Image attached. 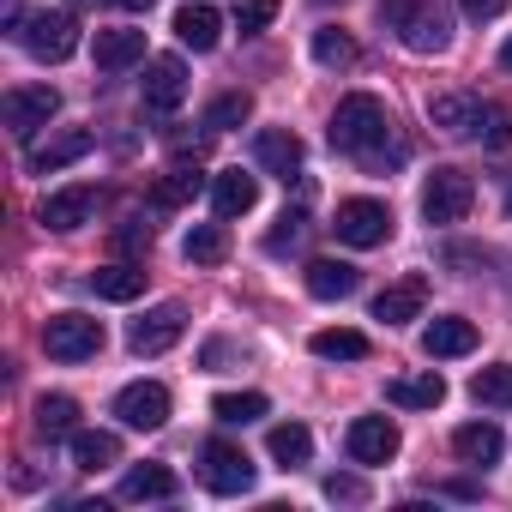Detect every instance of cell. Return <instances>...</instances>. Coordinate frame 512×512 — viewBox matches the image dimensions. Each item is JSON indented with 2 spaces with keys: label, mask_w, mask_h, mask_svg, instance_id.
I'll return each instance as SVG.
<instances>
[{
  "label": "cell",
  "mask_w": 512,
  "mask_h": 512,
  "mask_svg": "<svg viewBox=\"0 0 512 512\" xmlns=\"http://www.w3.org/2000/svg\"><path fill=\"white\" fill-rule=\"evenodd\" d=\"M344 452H350V464H386V458H398V428L386 416H356L344 434Z\"/></svg>",
  "instance_id": "5bb4252c"
},
{
  "label": "cell",
  "mask_w": 512,
  "mask_h": 512,
  "mask_svg": "<svg viewBox=\"0 0 512 512\" xmlns=\"http://www.w3.org/2000/svg\"><path fill=\"white\" fill-rule=\"evenodd\" d=\"M266 446H272V458H278L284 470H296V464H308V458H314V434H308L302 422H278Z\"/></svg>",
  "instance_id": "f546056e"
},
{
  "label": "cell",
  "mask_w": 512,
  "mask_h": 512,
  "mask_svg": "<svg viewBox=\"0 0 512 512\" xmlns=\"http://www.w3.org/2000/svg\"><path fill=\"white\" fill-rule=\"evenodd\" d=\"M428 121L446 133V139H482V121H488V103L476 91H440L428 103Z\"/></svg>",
  "instance_id": "8fae6325"
},
{
  "label": "cell",
  "mask_w": 512,
  "mask_h": 512,
  "mask_svg": "<svg viewBox=\"0 0 512 512\" xmlns=\"http://www.w3.org/2000/svg\"><path fill=\"white\" fill-rule=\"evenodd\" d=\"M97 217V187H61V193H49L43 199V229H79V223H91Z\"/></svg>",
  "instance_id": "e0dca14e"
},
{
  "label": "cell",
  "mask_w": 512,
  "mask_h": 512,
  "mask_svg": "<svg viewBox=\"0 0 512 512\" xmlns=\"http://www.w3.org/2000/svg\"><path fill=\"white\" fill-rule=\"evenodd\" d=\"M7 31H13L37 61H67V55L79 49V25H73V13H61V7H55V13H49V7H43V13H19Z\"/></svg>",
  "instance_id": "3957f363"
},
{
  "label": "cell",
  "mask_w": 512,
  "mask_h": 512,
  "mask_svg": "<svg viewBox=\"0 0 512 512\" xmlns=\"http://www.w3.org/2000/svg\"><path fill=\"white\" fill-rule=\"evenodd\" d=\"M199 482L211 488V494H247L253 488V458L241 452V446H229V440H205V452H199Z\"/></svg>",
  "instance_id": "52a82bcc"
},
{
  "label": "cell",
  "mask_w": 512,
  "mask_h": 512,
  "mask_svg": "<svg viewBox=\"0 0 512 512\" xmlns=\"http://www.w3.org/2000/svg\"><path fill=\"white\" fill-rule=\"evenodd\" d=\"M320 7H332V0H320Z\"/></svg>",
  "instance_id": "f6af8a7d"
},
{
  "label": "cell",
  "mask_w": 512,
  "mask_h": 512,
  "mask_svg": "<svg viewBox=\"0 0 512 512\" xmlns=\"http://www.w3.org/2000/svg\"><path fill=\"white\" fill-rule=\"evenodd\" d=\"M470 398L488 404V410H512V362H494L470 380Z\"/></svg>",
  "instance_id": "1f68e13d"
},
{
  "label": "cell",
  "mask_w": 512,
  "mask_h": 512,
  "mask_svg": "<svg viewBox=\"0 0 512 512\" xmlns=\"http://www.w3.org/2000/svg\"><path fill=\"white\" fill-rule=\"evenodd\" d=\"M470 350H476V326L464 314H440V320L422 326V356L446 362V356H470Z\"/></svg>",
  "instance_id": "2e32d148"
},
{
  "label": "cell",
  "mask_w": 512,
  "mask_h": 512,
  "mask_svg": "<svg viewBox=\"0 0 512 512\" xmlns=\"http://www.w3.org/2000/svg\"><path fill=\"white\" fill-rule=\"evenodd\" d=\"M500 67H506V73H512V37H506V49H500Z\"/></svg>",
  "instance_id": "ee69618b"
},
{
  "label": "cell",
  "mask_w": 512,
  "mask_h": 512,
  "mask_svg": "<svg viewBox=\"0 0 512 512\" xmlns=\"http://www.w3.org/2000/svg\"><path fill=\"white\" fill-rule=\"evenodd\" d=\"M314 356H326V362H362L368 338L350 332V326H326V332H314Z\"/></svg>",
  "instance_id": "4dcf8cb0"
},
{
  "label": "cell",
  "mask_w": 512,
  "mask_h": 512,
  "mask_svg": "<svg viewBox=\"0 0 512 512\" xmlns=\"http://www.w3.org/2000/svg\"><path fill=\"white\" fill-rule=\"evenodd\" d=\"M115 247H133V253L151 247V223H145V217H127V223L115 229Z\"/></svg>",
  "instance_id": "ab89813d"
},
{
  "label": "cell",
  "mask_w": 512,
  "mask_h": 512,
  "mask_svg": "<svg viewBox=\"0 0 512 512\" xmlns=\"http://www.w3.org/2000/svg\"><path fill=\"white\" fill-rule=\"evenodd\" d=\"M326 139H332V151H344V157H374V151L392 139V109H386L374 91H350V97H338Z\"/></svg>",
  "instance_id": "6da1fadb"
},
{
  "label": "cell",
  "mask_w": 512,
  "mask_h": 512,
  "mask_svg": "<svg viewBox=\"0 0 512 512\" xmlns=\"http://www.w3.org/2000/svg\"><path fill=\"white\" fill-rule=\"evenodd\" d=\"M199 187H205V175H199V169H187V163H175V169H169V175L157 181V193H151V199H157V205L169 211V205H187V199H193Z\"/></svg>",
  "instance_id": "836d02e7"
},
{
  "label": "cell",
  "mask_w": 512,
  "mask_h": 512,
  "mask_svg": "<svg viewBox=\"0 0 512 512\" xmlns=\"http://www.w3.org/2000/svg\"><path fill=\"white\" fill-rule=\"evenodd\" d=\"M115 416H121L127 428H139V434L163 428V422H169V386H157V380H133V386H121Z\"/></svg>",
  "instance_id": "4fadbf2b"
},
{
  "label": "cell",
  "mask_w": 512,
  "mask_h": 512,
  "mask_svg": "<svg viewBox=\"0 0 512 512\" xmlns=\"http://www.w3.org/2000/svg\"><path fill=\"white\" fill-rule=\"evenodd\" d=\"M91 290H97L103 302H139L145 272H139V266H127V260H115V266H97V272H91Z\"/></svg>",
  "instance_id": "4316f807"
},
{
  "label": "cell",
  "mask_w": 512,
  "mask_h": 512,
  "mask_svg": "<svg viewBox=\"0 0 512 512\" xmlns=\"http://www.w3.org/2000/svg\"><path fill=\"white\" fill-rule=\"evenodd\" d=\"M386 398L398 404V410H434L440 398H446V380L428 368V374H398V380H386Z\"/></svg>",
  "instance_id": "603a6c76"
},
{
  "label": "cell",
  "mask_w": 512,
  "mask_h": 512,
  "mask_svg": "<svg viewBox=\"0 0 512 512\" xmlns=\"http://www.w3.org/2000/svg\"><path fill=\"white\" fill-rule=\"evenodd\" d=\"M0 115H7L13 139H31V133H43L61 115V91L55 85H13L7 97H0Z\"/></svg>",
  "instance_id": "5b68a950"
},
{
  "label": "cell",
  "mask_w": 512,
  "mask_h": 512,
  "mask_svg": "<svg viewBox=\"0 0 512 512\" xmlns=\"http://www.w3.org/2000/svg\"><path fill=\"white\" fill-rule=\"evenodd\" d=\"M452 452H458L464 464H500V452H506V434H500L494 422H464V428L452 434Z\"/></svg>",
  "instance_id": "cb8c5ba5"
},
{
  "label": "cell",
  "mask_w": 512,
  "mask_h": 512,
  "mask_svg": "<svg viewBox=\"0 0 512 512\" xmlns=\"http://www.w3.org/2000/svg\"><path fill=\"white\" fill-rule=\"evenodd\" d=\"M103 7H121V13H151V0H103Z\"/></svg>",
  "instance_id": "7bdbcfd3"
},
{
  "label": "cell",
  "mask_w": 512,
  "mask_h": 512,
  "mask_svg": "<svg viewBox=\"0 0 512 512\" xmlns=\"http://www.w3.org/2000/svg\"><path fill=\"white\" fill-rule=\"evenodd\" d=\"M37 434H43V440H73V434H79V404H73L67 392L37 398Z\"/></svg>",
  "instance_id": "83f0119b"
},
{
  "label": "cell",
  "mask_w": 512,
  "mask_h": 512,
  "mask_svg": "<svg viewBox=\"0 0 512 512\" xmlns=\"http://www.w3.org/2000/svg\"><path fill=\"white\" fill-rule=\"evenodd\" d=\"M253 199H260V181H253V175H241V169L211 175V211H217L223 223H229V217H247Z\"/></svg>",
  "instance_id": "ffe728a7"
},
{
  "label": "cell",
  "mask_w": 512,
  "mask_h": 512,
  "mask_svg": "<svg viewBox=\"0 0 512 512\" xmlns=\"http://www.w3.org/2000/svg\"><path fill=\"white\" fill-rule=\"evenodd\" d=\"M91 145H97V133H91V127H61V133L37 139V145L25 151V169H31V175H55V169H67V163L91 157Z\"/></svg>",
  "instance_id": "7c38bea8"
},
{
  "label": "cell",
  "mask_w": 512,
  "mask_h": 512,
  "mask_svg": "<svg viewBox=\"0 0 512 512\" xmlns=\"http://www.w3.org/2000/svg\"><path fill=\"white\" fill-rule=\"evenodd\" d=\"M482 139H488V145H506V139H512V109H500V103H488V121H482Z\"/></svg>",
  "instance_id": "f35d334b"
},
{
  "label": "cell",
  "mask_w": 512,
  "mask_h": 512,
  "mask_svg": "<svg viewBox=\"0 0 512 512\" xmlns=\"http://www.w3.org/2000/svg\"><path fill=\"white\" fill-rule=\"evenodd\" d=\"M43 350H49V362H91L103 350V320H91V314H55L43 326Z\"/></svg>",
  "instance_id": "8992f818"
},
{
  "label": "cell",
  "mask_w": 512,
  "mask_h": 512,
  "mask_svg": "<svg viewBox=\"0 0 512 512\" xmlns=\"http://www.w3.org/2000/svg\"><path fill=\"white\" fill-rule=\"evenodd\" d=\"M314 61H320V67H350V61H356V43H350L338 25H326V31H314Z\"/></svg>",
  "instance_id": "d590c367"
},
{
  "label": "cell",
  "mask_w": 512,
  "mask_h": 512,
  "mask_svg": "<svg viewBox=\"0 0 512 512\" xmlns=\"http://www.w3.org/2000/svg\"><path fill=\"white\" fill-rule=\"evenodd\" d=\"M247 115H253V97H247V91H229V97H217V103L205 109V127H211V133H229V127H241Z\"/></svg>",
  "instance_id": "e575fe53"
},
{
  "label": "cell",
  "mask_w": 512,
  "mask_h": 512,
  "mask_svg": "<svg viewBox=\"0 0 512 512\" xmlns=\"http://www.w3.org/2000/svg\"><path fill=\"white\" fill-rule=\"evenodd\" d=\"M356 266H344V260H308V296L314 302H344V296H356Z\"/></svg>",
  "instance_id": "7402d4cb"
},
{
  "label": "cell",
  "mask_w": 512,
  "mask_h": 512,
  "mask_svg": "<svg viewBox=\"0 0 512 512\" xmlns=\"http://www.w3.org/2000/svg\"><path fill=\"white\" fill-rule=\"evenodd\" d=\"M97 67L103 73H121V67H133V61H145V31H127V25H115V31H97Z\"/></svg>",
  "instance_id": "44dd1931"
},
{
  "label": "cell",
  "mask_w": 512,
  "mask_h": 512,
  "mask_svg": "<svg viewBox=\"0 0 512 512\" xmlns=\"http://www.w3.org/2000/svg\"><path fill=\"white\" fill-rule=\"evenodd\" d=\"M187 260H193V266H223V260H229V229H223V217L187 229Z\"/></svg>",
  "instance_id": "f1b7e54d"
},
{
  "label": "cell",
  "mask_w": 512,
  "mask_h": 512,
  "mask_svg": "<svg viewBox=\"0 0 512 512\" xmlns=\"http://www.w3.org/2000/svg\"><path fill=\"white\" fill-rule=\"evenodd\" d=\"M175 494H181V482L163 464H133L121 476V500H175Z\"/></svg>",
  "instance_id": "484cf974"
},
{
  "label": "cell",
  "mask_w": 512,
  "mask_h": 512,
  "mask_svg": "<svg viewBox=\"0 0 512 512\" xmlns=\"http://www.w3.org/2000/svg\"><path fill=\"white\" fill-rule=\"evenodd\" d=\"M181 332H187V308L181 302H163V308H151V314H139L127 326V350L133 356H163V350L181 344Z\"/></svg>",
  "instance_id": "ba28073f"
},
{
  "label": "cell",
  "mask_w": 512,
  "mask_h": 512,
  "mask_svg": "<svg viewBox=\"0 0 512 512\" xmlns=\"http://www.w3.org/2000/svg\"><path fill=\"white\" fill-rule=\"evenodd\" d=\"M458 7H464L470 19H500V13H506V0H458Z\"/></svg>",
  "instance_id": "b9f144b4"
},
{
  "label": "cell",
  "mask_w": 512,
  "mask_h": 512,
  "mask_svg": "<svg viewBox=\"0 0 512 512\" xmlns=\"http://www.w3.org/2000/svg\"><path fill=\"white\" fill-rule=\"evenodd\" d=\"M272 19H278V0H241V7H235V31L241 37H260Z\"/></svg>",
  "instance_id": "74e56055"
},
{
  "label": "cell",
  "mask_w": 512,
  "mask_h": 512,
  "mask_svg": "<svg viewBox=\"0 0 512 512\" xmlns=\"http://www.w3.org/2000/svg\"><path fill=\"white\" fill-rule=\"evenodd\" d=\"M380 25L398 31V43L410 55H440L452 43V19L434 7V0H380Z\"/></svg>",
  "instance_id": "7a4b0ae2"
},
{
  "label": "cell",
  "mask_w": 512,
  "mask_h": 512,
  "mask_svg": "<svg viewBox=\"0 0 512 512\" xmlns=\"http://www.w3.org/2000/svg\"><path fill=\"white\" fill-rule=\"evenodd\" d=\"M253 163H260L266 175H278V181H296V175H302V139H296L290 127L253 133Z\"/></svg>",
  "instance_id": "9a60e30c"
},
{
  "label": "cell",
  "mask_w": 512,
  "mask_h": 512,
  "mask_svg": "<svg viewBox=\"0 0 512 512\" xmlns=\"http://www.w3.org/2000/svg\"><path fill=\"white\" fill-rule=\"evenodd\" d=\"M332 229H338L344 247H380L392 235V211L380 199H344L338 217H332Z\"/></svg>",
  "instance_id": "30bf717a"
},
{
  "label": "cell",
  "mask_w": 512,
  "mask_h": 512,
  "mask_svg": "<svg viewBox=\"0 0 512 512\" xmlns=\"http://www.w3.org/2000/svg\"><path fill=\"white\" fill-rule=\"evenodd\" d=\"M211 416L217 422H260L266 416V392H217L211 398Z\"/></svg>",
  "instance_id": "d6a6232c"
},
{
  "label": "cell",
  "mask_w": 512,
  "mask_h": 512,
  "mask_svg": "<svg viewBox=\"0 0 512 512\" xmlns=\"http://www.w3.org/2000/svg\"><path fill=\"white\" fill-rule=\"evenodd\" d=\"M67 452H73V470H109V464L121 458V440H115L109 428H79V434L67 440Z\"/></svg>",
  "instance_id": "d4e9b609"
},
{
  "label": "cell",
  "mask_w": 512,
  "mask_h": 512,
  "mask_svg": "<svg viewBox=\"0 0 512 512\" xmlns=\"http://www.w3.org/2000/svg\"><path fill=\"white\" fill-rule=\"evenodd\" d=\"M470 205H476V181L464 175V169H434L428 181H422V217L428 223H464L470 217Z\"/></svg>",
  "instance_id": "277c9868"
},
{
  "label": "cell",
  "mask_w": 512,
  "mask_h": 512,
  "mask_svg": "<svg viewBox=\"0 0 512 512\" xmlns=\"http://www.w3.org/2000/svg\"><path fill=\"white\" fill-rule=\"evenodd\" d=\"M422 308H428V284H422V278H398V284H386V290L374 296V320H386V326L422 320Z\"/></svg>",
  "instance_id": "ac0fdd59"
},
{
  "label": "cell",
  "mask_w": 512,
  "mask_h": 512,
  "mask_svg": "<svg viewBox=\"0 0 512 512\" xmlns=\"http://www.w3.org/2000/svg\"><path fill=\"white\" fill-rule=\"evenodd\" d=\"M139 103H145L151 121H163V115H175V109L187 103V67H181V55H157V61L145 67V91H139Z\"/></svg>",
  "instance_id": "9c48e42d"
},
{
  "label": "cell",
  "mask_w": 512,
  "mask_h": 512,
  "mask_svg": "<svg viewBox=\"0 0 512 512\" xmlns=\"http://www.w3.org/2000/svg\"><path fill=\"white\" fill-rule=\"evenodd\" d=\"M326 500H368V488H362V476H326Z\"/></svg>",
  "instance_id": "60d3db41"
},
{
  "label": "cell",
  "mask_w": 512,
  "mask_h": 512,
  "mask_svg": "<svg viewBox=\"0 0 512 512\" xmlns=\"http://www.w3.org/2000/svg\"><path fill=\"white\" fill-rule=\"evenodd\" d=\"M175 37H181L193 55H205V49H217V37H223V13L205 7V0H187V7L175 13Z\"/></svg>",
  "instance_id": "d6986e66"
},
{
  "label": "cell",
  "mask_w": 512,
  "mask_h": 512,
  "mask_svg": "<svg viewBox=\"0 0 512 512\" xmlns=\"http://www.w3.org/2000/svg\"><path fill=\"white\" fill-rule=\"evenodd\" d=\"M302 241H308V217H302V211H284L278 229L266 235V253H278V260H284V253H296Z\"/></svg>",
  "instance_id": "8d00e7d4"
}]
</instances>
